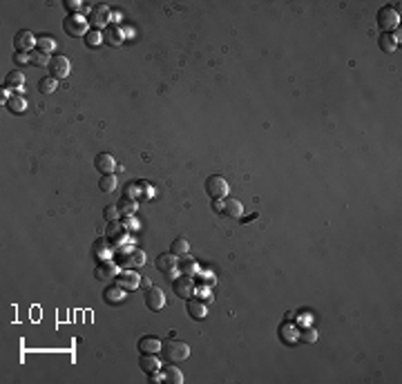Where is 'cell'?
Listing matches in <instances>:
<instances>
[{
  "instance_id": "cell-17",
  "label": "cell",
  "mask_w": 402,
  "mask_h": 384,
  "mask_svg": "<svg viewBox=\"0 0 402 384\" xmlns=\"http://www.w3.org/2000/svg\"><path fill=\"white\" fill-rule=\"evenodd\" d=\"M94 275L99 279H112L114 275H118V264H114V262H107V259H103V262L96 266V270H94Z\"/></svg>"
},
{
  "instance_id": "cell-4",
  "label": "cell",
  "mask_w": 402,
  "mask_h": 384,
  "mask_svg": "<svg viewBox=\"0 0 402 384\" xmlns=\"http://www.w3.org/2000/svg\"><path fill=\"white\" fill-rule=\"evenodd\" d=\"M378 25H380V29L387 31V34H391L393 29H398V25H400V14H398V9H395L393 5H389V7H382L380 14H378Z\"/></svg>"
},
{
  "instance_id": "cell-14",
  "label": "cell",
  "mask_w": 402,
  "mask_h": 384,
  "mask_svg": "<svg viewBox=\"0 0 402 384\" xmlns=\"http://www.w3.org/2000/svg\"><path fill=\"white\" fill-rule=\"evenodd\" d=\"M94 166H96V170H99L101 174H112L116 170V161H114V156H112L110 152H101V154L94 159Z\"/></svg>"
},
{
  "instance_id": "cell-20",
  "label": "cell",
  "mask_w": 402,
  "mask_h": 384,
  "mask_svg": "<svg viewBox=\"0 0 402 384\" xmlns=\"http://www.w3.org/2000/svg\"><path fill=\"white\" fill-rule=\"evenodd\" d=\"M139 351L154 355V353L161 351V342L157 340V337H141V340H139Z\"/></svg>"
},
{
  "instance_id": "cell-27",
  "label": "cell",
  "mask_w": 402,
  "mask_h": 384,
  "mask_svg": "<svg viewBox=\"0 0 402 384\" xmlns=\"http://www.w3.org/2000/svg\"><path fill=\"white\" fill-rule=\"evenodd\" d=\"M36 47L41 49L43 54L52 56V54H54V49H56V41H54L52 36H41V38H36Z\"/></svg>"
},
{
  "instance_id": "cell-33",
  "label": "cell",
  "mask_w": 402,
  "mask_h": 384,
  "mask_svg": "<svg viewBox=\"0 0 402 384\" xmlns=\"http://www.w3.org/2000/svg\"><path fill=\"white\" fill-rule=\"evenodd\" d=\"M83 38H85V45H87V47H96V45L103 43V31H101V29H89Z\"/></svg>"
},
{
  "instance_id": "cell-16",
  "label": "cell",
  "mask_w": 402,
  "mask_h": 384,
  "mask_svg": "<svg viewBox=\"0 0 402 384\" xmlns=\"http://www.w3.org/2000/svg\"><path fill=\"white\" fill-rule=\"evenodd\" d=\"M185 308H188V315L192 319H197V322H201V319H206V315H208V308H206V304L201 302V299H188L185 302Z\"/></svg>"
},
{
  "instance_id": "cell-7",
  "label": "cell",
  "mask_w": 402,
  "mask_h": 384,
  "mask_svg": "<svg viewBox=\"0 0 402 384\" xmlns=\"http://www.w3.org/2000/svg\"><path fill=\"white\" fill-rule=\"evenodd\" d=\"M206 192L212 199H226V195H228V183H226L224 177L212 174V177L206 179Z\"/></svg>"
},
{
  "instance_id": "cell-26",
  "label": "cell",
  "mask_w": 402,
  "mask_h": 384,
  "mask_svg": "<svg viewBox=\"0 0 402 384\" xmlns=\"http://www.w3.org/2000/svg\"><path fill=\"white\" fill-rule=\"evenodd\" d=\"M161 375H163V382H168V384H181L183 382V373H181L177 366H166V369L161 371Z\"/></svg>"
},
{
  "instance_id": "cell-3",
  "label": "cell",
  "mask_w": 402,
  "mask_h": 384,
  "mask_svg": "<svg viewBox=\"0 0 402 384\" xmlns=\"http://www.w3.org/2000/svg\"><path fill=\"white\" fill-rule=\"evenodd\" d=\"M118 264L126 268H141L145 264V252L130 244L128 248H121V250H118Z\"/></svg>"
},
{
  "instance_id": "cell-25",
  "label": "cell",
  "mask_w": 402,
  "mask_h": 384,
  "mask_svg": "<svg viewBox=\"0 0 402 384\" xmlns=\"http://www.w3.org/2000/svg\"><path fill=\"white\" fill-rule=\"evenodd\" d=\"M116 208H118V214H123V217H134V212H137V201L130 199V197H123V199L116 203Z\"/></svg>"
},
{
  "instance_id": "cell-5",
  "label": "cell",
  "mask_w": 402,
  "mask_h": 384,
  "mask_svg": "<svg viewBox=\"0 0 402 384\" xmlns=\"http://www.w3.org/2000/svg\"><path fill=\"white\" fill-rule=\"evenodd\" d=\"M157 270L163 273L168 279H177V273H179V259L177 255H172V252H168V255H159L157 257Z\"/></svg>"
},
{
  "instance_id": "cell-28",
  "label": "cell",
  "mask_w": 402,
  "mask_h": 384,
  "mask_svg": "<svg viewBox=\"0 0 402 384\" xmlns=\"http://www.w3.org/2000/svg\"><path fill=\"white\" fill-rule=\"evenodd\" d=\"M188 250H190V244L185 237H177V239L172 241V255L183 257V255H188Z\"/></svg>"
},
{
  "instance_id": "cell-11",
  "label": "cell",
  "mask_w": 402,
  "mask_h": 384,
  "mask_svg": "<svg viewBox=\"0 0 402 384\" xmlns=\"http://www.w3.org/2000/svg\"><path fill=\"white\" fill-rule=\"evenodd\" d=\"M172 288L177 293V297H183V299H190L195 295V281L188 275H181V277L172 279Z\"/></svg>"
},
{
  "instance_id": "cell-29",
  "label": "cell",
  "mask_w": 402,
  "mask_h": 384,
  "mask_svg": "<svg viewBox=\"0 0 402 384\" xmlns=\"http://www.w3.org/2000/svg\"><path fill=\"white\" fill-rule=\"evenodd\" d=\"M49 60H52V56L43 54L41 49H34V52H29V63L36 65V67H47Z\"/></svg>"
},
{
  "instance_id": "cell-6",
  "label": "cell",
  "mask_w": 402,
  "mask_h": 384,
  "mask_svg": "<svg viewBox=\"0 0 402 384\" xmlns=\"http://www.w3.org/2000/svg\"><path fill=\"white\" fill-rule=\"evenodd\" d=\"M47 70H49V76L52 78L63 81V78H67V74H70V58L63 54H56V56H52V60H49Z\"/></svg>"
},
{
  "instance_id": "cell-34",
  "label": "cell",
  "mask_w": 402,
  "mask_h": 384,
  "mask_svg": "<svg viewBox=\"0 0 402 384\" xmlns=\"http://www.w3.org/2000/svg\"><path fill=\"white\" fill-rule=\"evenodd\" d=\"M107 235H110V239H112V237H114V239H116V237H118V239H121V237L126 235V228H123L121 223L112 221V223H110V228H107Z\"/></svg>"
},
{
  "instance_id": "cell-40",
  "label": "cell",
  "mask_w": 402,
  "mask_h": 384,
  "mask_svg": "<svg viewBox=\"0 0 402 384\" xmlns=\"http://www.w3.org/2000/svg\"><path fill=\"white\" fill-rule=\"evenodd\" d=\"M139 183H141V190H143L145 199H152V197H154V188H152L150 183H145V181H139Z\"/></svg>"
},
{
  "instance_id": "cell-22",
  "label": "cell",
  "mask_w": 402,
  "mask_h": 384,
  "mask_svg": "<svg viewBox=\"0 0 402 384\" xmlns=\"http://www.w3.org/2000/svg\"><path fill=\"white\" fill-rule=\"evenodd\" d=\"M7 110L11 112V114H22V112L27 110V101H25V96H20V94L9 96V101H7Z\"/></svg>"
},
{
  "instance_id": "cell-43",
  "label": "cell",
  "mask_w": 402,
  "mask_h": 384,
  "mask_svg": "<svg viewBox=\"0 0 402 384\" xmlns=\"http://www.w3.org/2000/svg\"><path fill=\"white\" fill-rule=\"evenodd\" d=\"M253 219H257V212H253V214H248V217H243L241 221H243V223H248V221H253Z\"/></svg>"
},
{
  "instance_id": "cell-12",
  "label": "cell",
  "mask_w": 402,
  "mask_h": 384,
  "mask_svg": "<svg viewBox=\"0 0 402 384\" xmlns=\"http://www.w3.org/2000/svg\"><path fill=\"white\" fill-rule=\"evenodd\" d=\"M92 22H94V29H101V27H105L112 22V11L107 5H96L92 9Z\"/></svg>"
},
{
  "instance_id": "cell-37",
  "label": "cell",
  "mask_w": 402,
  "mask_h": 384,
  "mask_svg": "<svg viewBox=\"0 0 402 384\" xmlns=\"http://www.w3.org/2000/svg\"><path fill=\"white\" fill-rule=\"evenodd\" d=\"M65 7L70 14H81L83 11V5L78 3V0H65Z\"/></svg>"
},
{
  "instance_id": "cell-24",
  "label": "cell",
  "mask_w": 402,
  "mask_h": 384,
  "mask_svg": "<svg viewBox=\"0 0 402 384\" xmlns=\"http://www.w3.org/2000/svg\"><path fill=\"white\" fill-rule=\"evenodd\" d=\"M380 45H382V49L384 52H395L398 49V45H400V34H382L380 36Z\"/></svg>"
},
{
  "instance_id": "cell-41",
  "label": "cell",
  "mask_w": 402,
  "mask_h": 384,
  "mask_svg": "<svg viewBox=\"0 0 402 384\" xmlns=\"http://www.w3.org/2000/svg\"><path fill=\"white\" fill-rule=\"evenodd\" d=\"M14 63H16V65H25V63H29V54L16 52V54H14Z\"/></svg>"
},
{
  "instance_id": "cell-31",
  "label": "cell",
  "mask_w": 402,
  "mask_h": 384,
  "mask_svg": "<svg viewBox=\"0 0 402 384\" xmlns=\"http://www.w3.org/2000/svg\"><path fill=\"white\" fill-rule=\"evenodd\" d=\"M56 87H58V81L52 78V76L41 78V81H38V92H41V94H54Z\"/></svg>"
},
{
  "instance_id": "cell-8",
  "label": "cell",
  "mask_w": 402,
  "mask_h": 384,
  "mask_svg": "<svg viewBox=\"0 0 402 384\" xmlns=\"http://www.w3.org/2000/svg\"><path fill=\"white\" fill-rule=\"evenodd\" d=\"M34 47H36V36H34L32 31L22 29L14 36V49L16 52H22V54H29L34 52Z\"/></svg>"
},
{
  "instance_id": "cell-9",
  "label": "cell",
  "mask_w": 402,
  "mask_h": 384,
  "mask_svg": "<svg viewBox=\"0 0 402 384\" xmlns=\"http://www.w3.org/2000/svg\"><path fill=\"white\" fill-rule=\"evenodd\" d=\"M145 306L150 310H154V313L161 310L166 306V293H163L159 286H150L148 291H145Z\"/></svg>"
},
{
  "instance_id": "cell-10",
  "label": "cell",
  "mask_w": 402,
  "mask_h": 384,
  "mask_svg": "<svg viewBox=\"0 0 402 384\" xmlns=\"http://www.w3.org/2000/svg\"><path fill=\"white\" fill-rule=\"evenodd\" d=\"M116 286H121L123 291H137V288L141 286V277L134 270H130V268H126V270H118V275H116Z\"/></svg>"
},
{
  "instance_id": "cell-1",
  "label": "cell",
  "mask_w": 402,
  "mask_h": 384,
  "mask_svg": "<svg viewBox=\"0 0 402 384\" xmlns=\"http://www.w3.org/2000/svg\"><path fill=\"white\" fill-rule=\"evenodd\" d=\"M161 348H163V358H166L168 362H183L190 355V346L185 342L177 340V337H168V340L161 344Z\"/></svg>"
},
{
  "instance_id": "cell-13",
  "label": "cell",
  "mask_w": 402,
  "mask_h": 384,
  "mask_svg": "<svg viewBox=\"0 0 402 384\" xmlns=\"http://www.w3.org/2000/svg\"><path fill=\"white\" fill-rule=\"evenodd\" d=\"M103 41L107 45H114V47H118V45H123V41H126V29H121L118 25L110 22V25L103 29Z\"/></svg>"
},
{
  "instance_id": "cell-36",
  "label": "cell",
  "mask_w": 402,
  "mask_h": 384,
  "mask_svg": "<svg viewBox=\"0 0 402 384\" xmlns=\"http://www.w3.org/2000/svg\"><path fill=\"white\" fill-rule=\"evenodd\" d=\"M103 214H105V219H107L110 223H112V221H116V219L121 217V214H118V208H116V206H107L105 210H103Z\"/></svg>"
},
{
  "instance_id": "cell-23",
  "label": "cell",
  "mask_w": 402,
  "mask_h": 384,
  "mask_svg": "<svg viewBox=\"0 0 402 384\" xmlns=\"http://www.w3.org/2000/svg\"><path fill=\"white\" fill-rule=\"evenodd\" d=\"M179 273L181 275H188V277H192V275L199 273V266H197V262L192 257H181L179 259Z\"/></svg>"
},
{
  "instance_id": "cell-32",
  "label": "cell",
  "mask_w": 402,
  "mask_h": 384,
  "mask_svg": "<svg viewBox=\"0 0 402 384\" xmlns=\"http://www.w3.org/2000/svg\"><path fill=\"white\" fill-rule=\"evenodd\" d=\"M99 188L101 192H114L116 190V177L114 174H103L99 179Z\"/></svg>"
},
{
  "instance_id": "cell-38",
  "label": "cell",
  "mask_w": 402,
  "mask_h": 384,
  "mask_svg": "<svg viewBox=\"0 0 402 384\" xmlns=\"http://www.w3.org/2000/svg\"><path fill=\"white\" fill-rule=\"evenodd\" d=\"M195 295H199V297H206V302H212V297H210V288H208V284H206V286H199V288H195Z\"/></svg>"
},
{
  "instance_id": "cell-15",
  "label": "cell",
  "mask_w": 402,
  "mask_h": 384,
  "mask_svg": "<svg viewBox=\"0 0 402 384\" xmlns=\"http://www.w3.org/2000/svg\"><path fill=\"white\" fill-rule=\"evenodd\" d=\"M139 366H141V371H143L145 375H154V373H159V371H161L159 358H157V355H150V353H143V355H141Z\"/></svg>"
},
{
  "instance_id": "cell-30",
  "label": "cell",
  "mask_w": 402,
  "mask_h": 384,
  "mask_svg": "<svg viewBox=\"0 0 402 384\" xmlns=\"http://www.w3.org/2000/svg\"><path fill=\"white\" fill-rule=\"evenodd\" d=\"M94 252H96V257H101V259H107V257H112V252H114V248H112L110 244H107V239H99L94 244Z\"/></svg>"
},
{
  "instance_id": "cell-35",
  "label": "cell",
  "mask_w": 402,
  "mask_h": 384,
  "mask_svg": "<svg viewBox=\"0 0 402 384\" xmlns=\"http://www.w3.org/2000/svg\"><path fill=\"white\" fill-rule=\"evenodd\" d=\"M141 190V183H128L126 185V197H130V199H134L137 201L141 195H143V192H139Z\"/></svg>"
},
{
  "instance_id": "cell-21",
  "label": "cell",
  "mask_w": 402,
  "mask_h": 384,
  "mask_svg": "<svg viewBox=\"0 0 402 384\" xmlns=\"http://www.w3.org/2000/svg\"><path fill=\"white\" fill-rule=\"evenodd\" d=\"M103 297H105V302L107 304H121L123 302V297H126V291H123L121 286H107L105 288V293H103Z\"/></svg>"
},
{
  "instance_id": "cell-18",
  "label": "cell",
  "mask_w": 402,
  "mask_h": 384,
  "mask_svg": "<svg viewBox=\"0 0 402 384\" xmlns=\"http://www.w3.org/2000/svg\"><path fill=\"white\" fill-rule=\"evenodd\" d=\"M3 85L7 87V89H25V74H22V72H18V70L9 72V74L5 76Z\"/></svg>"
},
{
  "instance_id": "cell-42",
  "label": "cell",
  "mask_w": 402,
  "mask_h": 384,
  "mask_svg": "<svg viewBox=\"0 0 402 384\" xmlns=\"http://www.w3.org/2000/svg\"><path fill=\"white\" fill-rule=\"evenodd\" d=\"M0 101H3V105H7V101H9V94H7V87H3V89H0Z\"/></svg>"
},
{
  "instance_id": "cell-19",
  "label": "cell",
  "mask_w": 402,
  "mask_h": 384,
  "mask_svg": "<svg viewBox=\"0 0 402 384\" xmlns=\"http://www.w3.org/2000/svg\"><path fill=\"white\" fill-rule=\"evenodd\" d=\"M241 212H243V208H241V203L237 199H224V208H222L224 217L237 219V217H241Z\"/></svg>"
},
{
  "instance_id": "cell-2",
  "label": "cell",
  "mask_w": 402,
  "mask_h": 384,
  "mask_svg": "<svg viewBox=\"0 0 402 384\" xmlns=\"http://www.w3.org/2000/svg\"><path fill=\"white\" fill-rule=\"evenodd\" d=\"M63 29L67 36L76 38V36H85V34L89 31L87 27V18H85L83 14H67L65 20H63Z\"/></svg>"
},
{
  "instance_id": "cell-39",
  "label": "cell",
  "mask_w": 402,
  "mask_h": 384,
  "mask_svg": "<svg viewBox=\"0 0 402 384\" xmlns=\"http://www.w3.org/2000/svg\"><path fill=\"white\" fill-rule=\"evenodd\" d=\"M299 340H302V342H315V340H318V333H315L313 329H306V331L302 333V337H299Z\"/></svg>"
}]
</instances>
